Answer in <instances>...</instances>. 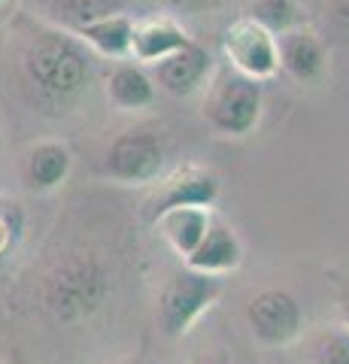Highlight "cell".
<instances>
[{
  "instance_id": "cell-17",
  "label": "cell",
  "mask_w": 349,
  "mask_h": 364,
  "mask_svg": "<svg viewBox=\"0 0 349 364\" xmlns=\"http://www.w3.org/2000/svg\"><path fill=\"white\" fill-rule=\"evenodd\" d=\"M107 97L122 112H137L155 104V79L140 64H116L107 73Z\"/></svg>"
},
{
  "instance_id": "cell-12",
  "label": "cell",
  "mask_w": 349,
  "mask_h": 364,
  "mask_svg": "<svg viewBox=\"0 0 349 364\" xmlns=\"http://www.w3.org/2000/svg\"><path fill=\"white\" fill-rule=\"evenodd\" d=\"M70 167H73V155L67 149V143L40 140L28 149L25 164H21V176H25V186L31 191L49 195L70 176Z\"/></svg>"
},
{
  "instance_id": "cell-10",
  "label": "cell",
  "mask_w": 349,
  "mask_h": 364,
  "mask_svg": "<svg viewBox=\"0 0 349 364\" xmlns=\"http://www.w3.org/2000/svg\"><path fill=\"white\" fill-rule=\"evenodd\" d=\"M152 67H155V82H159L161 91H167L171 97H191L200 85L210 82L213 55L207 46L191 40L179 52H173L171 58H164Z\"/></svg>"
},
{
  "instance_id": "cell-18",
  "label": "cell",
  "mask_w": 349,
  "mask_h": 364,
  "mask_svg": "<svg viewBox=\"0 0 349 364\" xmlns=\"http://www.w3.org/2000/svg\"><path fill=\"white\" fill-rule=\"evenodd\" d=\"M134 25H137V21H134L128 13H112V16L88 21V25L76 28L70 33H76L88 49L104 55V58H125V55H131Z\"/></svg>"
},
{
  "instance_id": "cell-21",
  "label": "cell",
  "mask_w": 349,
  "mask_h": 364,
  "mask_svg": "<svg viewBox=\"0 0 349 364\" xmlns=\"http://www.w3.org/2000/svg\"><path fill=\"white\" fill-rule=\"evenodd\" d=\"M159 4L167 9V16H204L210 9L219 6V0H159Z\"/></svg>"
},
{
  "instance_id": "cell-2",
  "label": "cell",
  "mask_w": 349,
  "mask_h": 364,
  "mask_svg": "<svg viewBox=\"0 0 349 364\" xmlns=\"http://www.w3.org/2000/svg\"><path fill=\"white\" fill-rule=\"evenodd\" d=\"M112 294L107 264L92 252H64L40 279L43 310L58 322L92 318Z\"/></svg>"
},
{
  "instance_id": "cell-1",
  "label": "cell",
  "mask_w": 349,
  "mask_h": 364,
  "mask_svg": "<svg viewBox=\"0 0 349 364\" xmlns=\"http://www.w3.org/2000/svg\"><path fill=\"white\" fill-rule=\"evenodd\" d=\"M21 73L40 104L67 107L92 82V55L76 33L43 18H21Z\"/></svg>"
},
{
  "instance_id": "cell-4",
  "label": "cell",
  "mask_w": 349,
  "mask_h": 364,
  "mask_svg": "<svg viewBox=\"0 0 349 364\" xmlns=\"http://www.w3.org/2000/svg\"><path fill=\"white\" fill-rule=\"evenodd\" d=\"M222 279L216 273H200L183 267L164 282V289L159 291V304H155V318H159V331L167 340L186 337L195 322L204 316L210 306H216L222 298Z\"/></svg>"
},
{
  "instance_id": "cell-3",
  "label": "cell",
  "mask_w": 349,
  "mask_h": 364,
  "mask_svg": "<svg viewBox=\"0 0 349 364\" xmlns=\"http://www.w3.org/2000/svg\"><path fill=\"white\" fill-rule=\"evenodd\" d=\"M204 122L219 136H249L264 112V91L262 82L237 73L234 67H222L213 70L204 95Z\"/></svg>"
},
{
  "instance_id": "cell-16",
  "label": "cell",
  "mask_w": 349,
  "mask_h": 364,
  "mask_svg": "<svg viewBox=\"0 0 349 364\" xmlns=\"http://www.w3.org/2000/svg\"><path fill=\"white\" fill-rule=\"evenodd\" d=\"M291 364H349V325H319L291 343Z\"/></svg>"
},
{
  "instance_id": "cell-13",
  "label": "cell",
  "mask_w": 349,
  "mask_h": 364,
  "mask_svg": "<svg viewBox=\"0 0 349 364\" xmlns=\"http://www.w3.org/2000/svg\"><path fill=\"white\" fill-rule=\"evenodd\" d=\"M243 261V243L240 237L234 234V228H228L225 222L213 219L210 231L204 234V240L198 243V249L186 258V267L200 270V273H231L237 270Z\"/></svg>"
},
{
  "instance_id": "cell-11",
  "label": "cell",
  "mask_w": 349,
  "mask_h": 364,
  "mask_svg": "<svg viewBox=\"0 0 349 364\" xmlns=\"http://www.w3.org/2000/svg\"><path fill=\"white\" fill-rule=\"evenodd\" d=\"M186 43H191L188 31L179 25L176 16H152L134 25V40H131V55L140 64H159L179 52Z\"/></svg>"
},
{
  "instance_id": "cell-25",
  "label": "cell",
  "mask_w": 349,
  "mask_h": 364,
  "mask_svg": "<svg viewBox=\"0 0 349 364\" xmlns=\"http://www.w3.org/2000/svg\"><path fill=\"white\" fill-rule=\"evenodd\" d=\"M116 364H140L137 358H125V361H116Z\"/></svg>"
},
{
  "instance_id": "cell-24",
  "label": "cell",
  "mask_w": 349,
  "mask_h": 364,
  "mask_svg": "<svg viewBox=\"0 0 349 364\" xmlns=\"http://www.w3.org/2000/svg\"><path fill=\"white\" fill-rule=\"evenodd\" d=\"M337 306H340V316H343V322L349 325V291H343V294H340V304H337Z\"/></svg>"
},
{
  "instance_id": "cell-27",
  "label": "cell",
  "mask_w": 349,
  "mask_h": 364,
  "mask_svg": "<svg viewBox=\"0 0 349 364\" xmlns=\"http://www.w3.org/2000/svg\"><path fill=\"white\" fill-rule=\"evenodd\" d=\"M0 4H4V0H0Z\"/></svg>"
},
{
  "instance_id": "cell-5",
  "label": "cell",
  "mask_w": 349,
  "mask_h": 364,
  "mask_svg": "<svg viewBox=\"0 0 349 364\" xmlns=\"http://www.w3.org/2000/svg\"><path fill=\"white\" fill-rule=\"evenodd\" d=\"M222 52L228 67L237 73L255 79V82H267L279 73V43L276 33L267 31L262 21L252 16L234 18L228 28L222 31Z\"/></svg>"
},
{
  "instance_id": "cell-22",
  "label": "cell",
  "mask_w": 349,
  "mask_h": 364,
  "mask_svg": "<svg viewBox=\"0 0 349 364\" xmlns=\"http://www.w3.org/2000/svg\"><path fill=\"white\" fill-rule=\"evenodd\" d=\"M325 6H328L334 21H340V25L349 28V0H325Z\"/></svg>"
},
{
  "instance_id": "cell-8",
  "label": "cell",
  "mask_w": 349,
  "mask_h": 364,
  "mask_svg": "<svg viewBox=\"0 0 349 364\" xmlns=\"http://www.w3.org/2000/svg\"><path fill=\"white\" fill-rule=\"evenodd\" d=\"M219 200V176L200 164H183L155 182L146 198V215L155 222L161 213L176 207H210Z\"/></svg>"
},
{
  "instance_id": "cell-26",
  "label": "cell",
  "mask_w": 349,
  "mask_h": 364,
  "mask_svg": "<svg viewBox=\"0 0 349 364\" xmlns=\"http://www.w3.org/2000/svg\"><path fill=\"white\" fill-rule=\"evenodd\" d=\"M13 364H28V361H21V355H13Z\"/></svg>"
},
{
  "instance_id": "cell-6",
  "label": "cell",
  "mask_w": 349,
  "mask_h": 364,
  "mask_svg": "<svg viewBox=\"0 0 349 364\" xmlns=\"http://www.w3.org/2000/svg\"><path fill=\"white\" fill-rule=\"evenodd\" d=\"M249 334L264 346H291L304 334V310L298 298L286 289H264L246 304Z\"/></svg>"
},
{
  "instance_id": "cell-7",
  "label": "cell",
  "mask_w": 349,
  "mask_h": 364,
  "mask_svg": "<svg viewBox=\"0 0 349 364\" xmlns=\"http://www.w3.org/2000/svg\"><path fill=\"white\" fill-rule=\"evenodd\" d=\"M161 167H164V146L159 136L146 128L122 131L107 146V155H104L107 176H112L116 182H125V186L155 182Z\"/></svg>"
},
{
  "instance_id": "cell-9",
  "label": "cell",
  "mask_w": 349,
  "mask_h": 364,
  "mask_svg": "<svg viewBox=\"0 0 349 364\" xmlns=\"http://www.w3.org/2000/svg\"><path fill=\"white\" fill-rule=\"evenodd\" d=\"M279 43V70H286L289 79L298 85L319 82L328 70V46L310 25L291 28L276 37Z\"/></svg>"
},
{
  "instance_id": "cell-14",
  "label": "cell",
  "mask_w": 349,
  "mask_h": 364,
  "mask_svg": "<svg viewBox=\"0 0 349 364\" xmlns=\"http://www.w3.org/2000/svg\"><path fill=\"white\" fill-rule=\"evenodd\" d=\"M152 225L159 228L164 243L186 261L198 249V243L204 240V234L210 231L213 213H210V207H176V210L161 213Z\"/></svg>"
},
{
  "instance_id": "cell-23",
  "label": "cell",
  "mask_w": 349,
  "mask_h": 364,
  "mask_svg": "<svg viewBox=\"0 0 349 364\" xmlns=\"http://www.w3.org/2000/svg\"><path fill=\"white\" fill-rule=\"evenodd\" d=\"M195 364H231V361L225 358V355H200Z\"/></svg>"
},
{
  "instance_id": "cell-19",
  "label": "cell",
  "mask_w": 349,
  "mask_h": 364,
  "mask_svg": "<svg viewBox=\"0 0 349 364\" xmlns=\"http://www.w3.org/2000/svg\"><path fill=\"white\" fill-rule=\"evenodd\" d=\"M249 16L255 21H262L267 31H274L276 37L291 31V28L307 25L301 0H255V4L249 6Z\"/></svg>"
},
{
  "instance_id": "cell-20",
  "label": "cell",
  "mask_w": 349,
  "mask_h": 364,
  "mask_svg": "<svg viewBox=\"0 0 349 364\" xmlns=\"http://www.w3.org/2000/svg\"><path fill=\"white\" fill-rule=\"evenodd\" d=\"M21 228H25V215H21L18 203H4L0 207V255H6L16 246Z\"/></svg>"
},
{
  "instance_id": "cell-15",
  "label": "cell",
  "mask_w": 349,
  "mask_h": 364,
  "mask_svg": "<svg viewBox=\"0 0 349 364\" xmlns=\"http://www.w3.org/2000/svg\"><path fill=\"white\" fill-rule=\"evenodd\" d=\"M112 13H128V0H33V16L64 31H76Z\"/></svg>"
}]
</instances>
